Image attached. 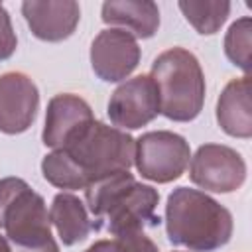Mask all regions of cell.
<instances>
[{"mask_svg": "<svg viewBox=\"0 0 252 252\" xmlns=\"http://www.w3.org/2000/svg\"><path fill=\"white\" fill-rule=\"evenodd\" d=\"M165 232L173 246L215 252L232 236V215L205 191L175 187L165 201Z\"/></svg>", "mask_w": 252, "mask_h": 252, "instance_id": "3957f363", "label": "cell"}, {"mask_svg": "<svg viewBox=\"0 0 252 252\" xmlns=\"http://www.w3.org/2000/svg\"><path fill=\"white\" fill-rule=\"evenodd\" d=\"M250 75L226 83L217 100V122L220 130L232 138L248 140L252 136V102Z\"/></svg>", "mask_w": 252, "mask_h": 252, "instance_id": "4fadbf2b", "label": "cell"}, {"mask_svg": "<svg viewBox=\"0 0 252 252\" xmlns=\"http://www.w3.org/2000/svg\"><path fill=\"white\" fill-rule=\"evenodd\" d=\"M177 6L201 35L217 33L230 14V2L226 0H179Z\"/></svg>", "mask_w": 252, "mask_h": 252, "instance_id": "2e32d148", "label": "cell"}, {"mask_svg": "<svg viewBox=\"0 0 252 252\" xmlns=\"http://www.w3.org/2000/svg\"><path fill=\"white\" fill-rule=\"evenodd\" d=\"M191 181L213 193H232L246 181V161L230 146L203 144L189 159Z\"/></svg>", "mask_w": 252, "mask_h": 252, "instance_id": "52a82bcc", "label": "cell"}, {"mask_svg": "<svg viewBox=\"0 0 252 252\" xmlns=\"http://www.w3.org/2000/svg\"><path fill=\"white\" fill-rule=\"evenodd\" d=\"M39 108V91L33 79L22 71L0 75V132H26Z\"/></svg>", "mask_w": 252, "mask_h": 252, "instance_id": "30bf717a", "label": "cell"}, {"mask_svg": "<svg viewBox=\"0 0 252 252\" xmlns=\"http://www.w3.org/2000/svg\"><path fill=\"white\" fill-rule=\"evenodd\" d=\"M159 193L152 185L138 183L130 171H116L93 181L85 189V205L93 230H106L116 236L128 230H144L161 222L156 215Z\"/></svg>", "mask_w": 252, "mask_h": 252, "instance_id": "7a4b0ae2", "label": "cell"}, {"mask_svg": "<svg viewBox=\"0 0 252 252\" xmlns=\"http://www.w3.org/2000/svg\"><path fill=\"white\" fill-rule=\"evenodd\" d=\"M16 47H18V37H16L10 14L0 4V61L10 59L16 51Z\"/></svg>", "mask_w": 252, "mask_h": 252, "instance_id": "d6986e66", "label": "cell"}, {"mask_svg": "<svg viewBox=\"0 0 252 252\" xmlns=\"http://www.w3.org/2000/svg\"><path fill=\"white\" fill-rule=\"evenodd\" d=\"M0 228L10 248H32L53 240L45 201L22 177L0 179Z\"/></svg>", "mask_w": 252, "mask_h": 252, "instance_id": "5b68a950", "label": "cell"}, {"mask_svg": "<svg viewBox=\"0 0 252 252\" xmlns=\"http://www.w3.org/2000/svg\"><path fill=\"white\" fill-rule=\"evenodd\" d=\"M10 252H59V246L53 240L45 242V244H39V246H32V248H10Z\"/></svg>", "mask_w": 252, "mask_h": 252, "instance_id": "ffe728a7", "label": "cell"}, {"mask_svg": "<svg viewBox=\"0 0 252 252\" xmlns=\"http://www.w3.org/2000/svg\"><path fill=\"white\" fill-rule=\"evenodd\" d=\"M114 250L116 252H159L158 244L144 234V230H128L114 236Z\"/></svg>", "mask_w": 252, "mask_h": 252, "instance_id": "ac0fdd59", "label": "cell"}, {"mask_svg": "<svg viewBox=\"0 0 252 252\" xmlns=\"http://www.w3.org/2000/svg\"><path fill=\"white\" fill-rule=\"evenodd\" d=\"M106 114L112 126L120 130H138L148 126L159 114V94L150 75H136L122 81L110 94Z\"/></svg>", "mask_w": 252, "mask_h": 252, "instance_id": "ba28073f", "label": "cell"}, {"mask_svg": "<svg viewBox=\"0 0 252 252\" xmlns=\"http://www.w3.org/2000/svg\"><path fill=\"white\" fill-rule=\"evenodd\" d=\"M191 159L189 142L169 130L146 132L136 140L134 165L144 179L154 183H171L179 179Z\"/></svg>", "mask_w": 252, "mask_h": 252, "instance_id": "8992f818", "label": "cell"}, {"mask_svg": "<svg viewBox=\"0 0 252 252\" xmlns=\"http://www.w3.org/2000/svg\"><path fill=\"white\" fill-rule=\"evenodd\" d=\"M49 222L55 226L59 240L65 246L85 240L93 230L87 205L69 191H61L53 197L49 207Z\"/></svg>", "mask_w": 252, "mask_h": 252, "instance_id": "9a60e30c", "label": "cell"}, {"mask_svg": "<svg viewBox=\"0 0 252 252\" xmlns=\"http://www.w3.org/2000/svg\"><path fill=\"white\" fill-rule=\"evenodd\" d=\"M85 252H116V250H114V242L112 240H96Z\"/></svg>", "mask_w": 252, "mask_h": 252, "instance_id": "44dd1931", "label": "cell"}, {"mask_svg": "<svg viewBox=\"0 0 252 252\" xmlns=\"http://www.w3.org/2000/svg\"><path fill=\"white\" fill-rule=\"evenodd\" d=\"M0 252H10V244L6 240V236L0 234Z\"/></svg>", "mask_w": 252, "mask_h": 252, "instance_id": "7402d4cb", "label": "cell"}, {"mask_svg": "<svg viewBox=\"0 0 252 252\" xmlns=\"http://www.w3.org/2000/svg\"><path fill=\"white\" fill-rule=\"evenodd\" d=\"M22 16L30 32L41 41H63L73 35L81 20L75 0H26Z\"/></svg>", "mask_w": 252, "mask_h": 252, "instance_id": "7c38bea8", "label": "cell"}, {"mask_svg": "<svg viewBox=\"0 0 252 252\" xmlns=\"http://www.w3.org/2000/svg\"><path fill=\"white\" fill-rule=\"evenodd\" d=\"M150 77L159 94V114L173 122L195 120L205 104V73L199 59L185 47H171L159 53Z\"/></svg>", "mask_w": 252, "mask_h": 252, "instance_id": "277c9868", "label": "cell"}, {"mask_svg": "<svg viewBox=\"0 0 252 252\" xmlns=\"http://www.w3.org/2000/svg\"><path fill=\"white\" fill-rule=\"evenodd\" d=\"M100 18L112 28L132 33L136 39L154 37L159 28V8L152 0H106Z\"/></svg>", "mask_w": 252, "mask_h": 252, "instance_id": "5bb4252c", "label": "cell"}, {"mask_svg": "<svg viewBox=\"0 0 252 252\" xmlns=\"http://www.w3.org/2000/svg\"><path fill=\"white\" fill-rule=\"evenodd\" d=\"M89 57L91 67L100 81L118 83L132 75L140 63L142 51L132 33L120 28H106L93 39Z\"/></svg>", "mask_w": 252, "mask_h": 252, "instance_id": "9c48e42d", "label": "cell"}, {"mask_svg": "<svg viewBox=\"0 0 252 252\" xmlns=\"http://www.w3.org/2000/svg\"><path fill=\"white\" fill-rule=\"evenodd\" d=\"M93 120V108L83 96L73 93L55 94L47 102L41 142L51 150H59L69 144L81 130H85Z\"/></svg>", "mask_w": 252, "mask_h": 252, "instance_id": "8fae6325", "label": "cell"}, {"mask_svg": "<svg viewBox=\"0 0 252 252\" xmlns=\"http://www.w3.org/2000/svg\"><path fill=\"white\" fill-rule=\"evenodd\" d=\"M250 49H252V20L242 16L230 24L224 35V55L244 75H250Z\"/></svg>", "mask_w": 252, "mask_h": 252, "instance_id": "e0dca14e", "label": "cell"}, {"mask_svg": "<svg viewBox=\"0 0 252 252\" xmlns=\"http://www.w3.org/2000/svg\"><path fill=\"white\" fill-rule=\"evenodd\" d=\"M134 154L136 140L128 132L93 120L69 144L43 156L41 173L57 189H87L110 173L130 171Z\"/></svg>", "mask_w": 252, "mask_h": 252, "instance_id": "6da1fadb", "label": "cell"}]
</instances>
